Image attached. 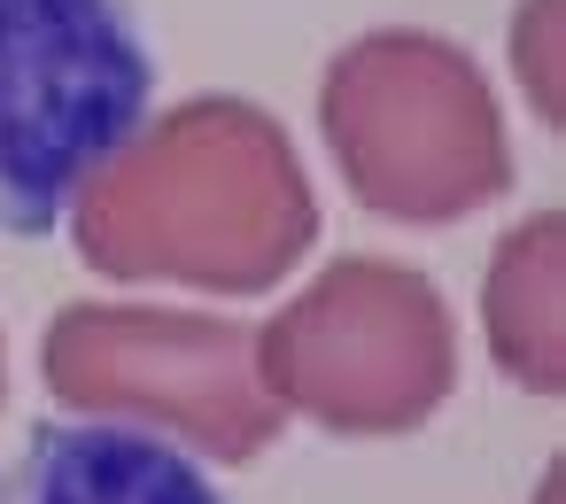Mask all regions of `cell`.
<instances>
[{"label":"cell","instance_id":"2","mask_svg":"<svg viewBox=\"0 0 566 504\" xmlns=\"http://www.w3.org/2000/svg\"><path fill=\"white\" fill-rule=\"evenodd\" d=\"M0 504H226V489L140 419H40L0 465Z\"/></svg>","mask_w":566,"mask_h":504},{"label":"cell","instance_id":"1","mask_svg":"<svg viewBox=\"0 0 566 504\" xmlns=\"http://www.w3.org/2000/svg\"><path fill=\"white\" fill-rule=\"evenodd\" d=\"M148 109L156 48L133 0H0V233L48 241Z\"/></svg>","mask_w":566,"mask_h":504}]
</instances>
